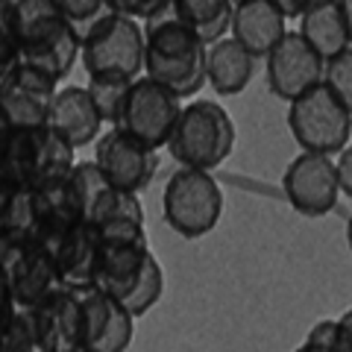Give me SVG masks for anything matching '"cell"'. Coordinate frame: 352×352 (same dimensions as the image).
Here are the masks:
<instances>
[{
  "label": "cell",
  "instance_id": "603a6c76",
  "mask_svg": "<svg viewBox=\"0 0 352 352\" xmlns=\"http://www.w3.org/2000/svg\"><path fill=\"white\" fill-rule=\"evenodd\" d=\"M109 182L103 170L97 168L94 162H76L71 173H68V188H71V197H74V203H76V212H80V217L85 220L88 212H91V206L97 203V197H100L106 188H109Z\"/></svg>",
  "mask_w": 352,
  "mask_h": 352
},
{
  "label": "cell",
  "instance_id": "d6a6232c",
  "mask_svg": "<svg viewBox=\"0 0 352 352\" xmlns=\"http://www.w3.org/2000/svg\"><path fill=\"white\" fill-rule=\"evenodd\" d=\"M332 352H352V314H349V311H344L340 317H335Z\"/></svg>",
  "mask_w": 352,
  "mask_h": 352
},
{
  "label": "cell",
  "instance_id": "8992f818",
  "mask_svg": "<svg viewBox=\"0 0 352 352\" xmlns=\"http://www.w3.org/2000/svg\"><path fill=\"white\" fill-rule=\"evenodd\" d=\"M288 129L302 153L335 156L349 147L352 138V106L335 97L323 82L288 103Z\"/></svg>",
  "mask_w": 352,
  "mask_h": 352
},
{
  "label": "cell",
  "instance_id": "d590c367",
  "mask_svg": "<svg viewBox=\"0 0 352 352\" xmlns=\"http://www.w3.org/2000/svg\"><path fill=\"white\" fill-rule=\"evenodd\" d=\"M12 197H15V185H9L6 179H0V235H3L9 208H12Z\"/></svg>",
  "mask_w": 352,
  "mask_h": 352
},
{
  "label": "cell",
  "instance_id": "e575fe53",
  "mask_svg": "<svg viewBox=\"0 0 352 352\" xmlns=\"http://www.w3.org/2000/svg\"><path fill=\"white\" fill-rule=\"evenodd\" d=\"M270 3L276 6L285 18H300V15L305 12V9L314 3V0H270Z\"/></svg>",
  "mask_w": 352,
  "mask_h": 352
},
{
  "label": "cell",
  "instance_id": "8fae6325",
  "mask_svg": "<svg viewBox=\"0 0 352 352\" xmlns=\"http://www.w3.org/2000/svg\"><path fill=\"white\" fill-rule=\"evenodd\" d=\"M282 191L305 217H323L338 208L340 188L335 176V156L326 153H300L282 173Z\"/></svg>",
  "mask_w": 352,
  "mask_h": 352
},
{
  "label": "cell",
  "instance_id": "5bb4252c",
  "mask_svg": "<svg viewBox=\"0 0 352 352\" xmlns=\"http://www.w3.org/2000/svg\"><path fill=\"white\" fill-rule=\"evenodd\" d=\"M30 311L32 332H36L38 352H76L85 346L82 340V308L74 288L56 285L44 300Z\"/></svg>",
  "mask_w": 352,
  "mask_h": 352
},
{
  "label": "cell",
  "instance_id": "e0dca14e",
  "mask_svg": "<svg viewBox=\"0 0 352 352\" xmlns=\"http://www.w3.org/2000/svg\"><path fill=\"white\" fill-rule=\"evenodd\" d=\"M288 32L285 18L270 0H235L229 18V38H235L252 59H264L267 50Z\"/></svg>",
  "mask_w": 352,
  "mask_h": 352
},
{
  "label": "cell",
  "instance_id": "ba28073f",
  "mask_svg": "<svg viewBox=\"0 0 352 352\" xmlns=\"http://www.w3.org/2000/svg\"><path fill=\"white\" fill-rule=\"evenodd\" d=\"M179 109H182L179 97L141 74L138 80H132L126 85L115 129H124L126 135L144 141L147 147L162 150L170 138V129L176 124V118H179Z\"/></svg>",
  "mask_w": 352,
  "mask_h": 352
},
{
  "label": "cell",
  "instance_id": "d6986e66",
  "mask_svg": "<svg viewBox=\"0 0 352 352\" xmlns=\"http://www.w3.org/2000/svg\"><path fill=\"white\" fill-rule=\"evenodd\" d=\"M47 126L53 132H59L74 150L94 144L100 138V132L106 129L91 103V97L85 91V85H59L56 97H53V106H50Z\"/></svg>",
  "mask_w": 352,
  "mask_h": 352
},
{
  "label": "cell",
  "instance_id": "5b68a950",
  "mask_svg": "<svg viewBox=\"0 0 352 352\" xmlns=\"http://www.w3.org/2000/svg\"><path fill=\"white\" fill-rule=\"evenodd\" d=\"M162 214L176 235L203 238L223 217V188L212 170L176 168L162 191Z\"/></svg>",
  "mask_w": 352,
  "mask_h": 352
},
{
  "label": "cell",
  "instance_id": "9a60e30c",
  "mask_svg": "<svg viewBox=\"0 0 352 352\" xmlns=\"http://www.w3.org/2000/svg\"><path fill=\"white\" fill-rule=\"evenodd\" d=\"M80 296L82 308V349L91 352H126L132 338H135V317H132L120 300L97 291L94 285L88 288H74Z\"/></svg>",
  "mask_w": 352,
  "mask_h": 352
},
{
  "label": "cell",
  "instance_id": "9c48e42d",
  "mask_svg": "<svg viewBox=\"0 0 352 352\" xmlns=\"http://www.w3.org/2000/svg\"><path fill=\"white\" fill-rule=\"evenodd\" d=\"M59 82L27 62L12 65L0 76V120L12 129L47 126Z\"/></svg>",
  "mask_w": 352,
  "mask_h": 352
},
{
  "label": "cell",
  "instance_id": "1f68e13d",
  "mask_svg": "<svg viewBox=\"0 0 352 352\" xmlns=\"http://www.w3.org/2000/svg\"><path fill=\"white\" fill-rule=\"evenodd\" d=\"M335 176H338V188L344 197L352 194V150L344 147L338 153V159H335Z\"/></svg>",
  "mask_w": 352,
  "mask_h": 352
},
{
  "label": "cell",
  "instance_id": "ffe728a7",
  "mask_svg": "<svg viewBox=\"0 0 352 352\" xmlns=\"http://www.w3.org/2000/svg\"><path fill=\"white\" fill-rule=\"evenodd\" d=\"M252 74H256V59L235 38L223 36L206 47V85H212L214 94H241L252 82Z\"/></svg>",
  "mask_w": 352,
  "mask_h": 352
},
{
  "label": "cell",
  "instance_id": "7402d4cb",
  "mask_svg": "<svg viewBox=\"0 0 352 352\" xmlns=\"http://www.w3.org/2000/svg\"><path fill=\"white\" fill-rule=\"evenodd\" d=\"M76 164V150L65 141L59 132L50 126L38 129V147H36V185L62 182ZM32 185V188H36Z\"/></svg>",
  "mask_w": 352,
  "mask_h": 352
},
{
  "label": "cell",
  "instance_id": "74e56055",
  "mask_svg": "<svg viewBox=\"0 0 352 352\" xmlns=\"http://www.w3.org/2000/svg\"><path fill=\"white\" fill-rule=\"evenodd\" d=\"M294 352H302V346H300V349H294Z\"/></svg>",
  "mask_w": 352,
  "mask_h": 352
},
{
  "label": "cell",
  "instance_id": "ab89813d",
  "mask_svg": "<svg viewBox=\"0 0 352 352\" xmlns=\"http://www.w3.org/2000/svg\"><path fill=\"white\" fill-rule=\"evenodd\" d=\"M232 3H235V0H232Z\"/></svg>",
  "mask_w": 352,
  "mask_h": 352
},
{
  "label": "cell",
  "instance_id": "7a4b0ae2",
  "mask_svg": "<svg viewBox=\"0 0 352 352\" xmlns=\"http://www.w3.org/2000/svg\"><path fill=\"white\" fill-rule=\"evenodd\" d=\"M21 62L32 65L50 80H68L80 62V36L68 27L56 0H9Z\"/></svg>",
  "mask_w": 352,
  "mask_h": 352
},
{
  "label": "cell",
  "instance_id": "83f0119b",
  "mask_svg": "<svg viewBox=\"0 0 352 352\" xmlns=\"http://www.w3.org/2000/svg\"><path fill=\"white\" fill-rule=\"evenodd\" d=\"M320 82L335 97H340L346 106H352V50L340 53V56H332V59H323Z\"/></svg>",
  "mask_w": 352,
  "mask_h": 352
},
{
  "label": "cell",
  "instance_id": "f546056e",
  "mask_svg": "<svg viewBox=\"0 0 352 352\" xmlns=\"http://www.w3.org/2000/svg\"><path fill=\"white\" fill-rule=\"evenodd\" d=\"M170 0H112V9L135 21H150L162 12H168Z\"/></svg>",
  "mask_w": 352,
  "mask_h": 352
},
{
  "label": "cell",
  "instance_id": "4316f807",
  "mask_svg": "<svg viewBox=\"0 0 352 352\" xmlns=\"http://www.w3.org/2000/svg\"><path fill=\"white\" fill-rule=\"evenodd\" d=\"M0 352H38L27 308H15V314L0 326Z\"/></svg>",
  "mask_w": 352,
  "mask_h": 352
},
{
  "label": "cell",
  "instance_id": "4fadbf2b",
  "mask_svg": "<svg viewBox=\"0 0 352 352\" xmlns=\"http://www.w3.org/2000/svg\"><path fill=\"white\" fill-rule=\"evenodd\" d=\"M320 74H323V59L308 47V41L296 30L285 32L264 56L267 88L285 103H291L294 97L314 88L320 82Z\"/></svg>",
  "mask_w": 352,
  "mask_h": 352
},
{
  "label": "cell",
  "instance_id": "52a82bcc",
  "mask_svg": "<svg viewBox=\"0 0 352 352\" xmlns=\"http://www.w3.org/2000/svg\"><path fill=\"white\" fill-rule=\"evenodd\" d=\"M97 232H100V256L91 285L115 300H124L138 285L147 258L153 256L144 220H115L97 226Z\"/></svg>",
  "mask_w": 352,
  "mask_h": 352
},
{
  "label": "cell",
  "instance_id": "30bf717a",
  "mask_svg": "<svg viewBox=\"0 0 352 352\" xmlns=\"http://www.w3.org/2000/svg\"><path fill=\"white\" fill-rule=\"evenodd\" d=\"M103 176L120 191L141 194L153 182L159 170V150L147 147L144 141L126 135L124 129L106 126L94 141V159Z\"/></svg>",
  "mask_w": 352,
  "mask_h": 352
},
{
  "label": "cell",
  "instance_id": "484cf974",
  "mask_svg": "<svg viewBox=\"0 0 352 352\" xmlns=\"http://www.w3.org/2000/svg\"><path fill=\"white\" fill-rule=\"evenodd\" d=\"M68 27L76 32V36H85L97 21H103L106 15H112V0H56Z\"/></svg>",
  "mask_w": 352,
  "mask_h": 352
},
{
  "label": "cell",
  "instance_id": "7c38bea8",
  "mask_svg": "<svg viewBox=\"0 0 352 352\" xmlns=\"http://www.w3.org/2000/svg\"><path fill=\"white\" fill-rule=\"evenodd\" d=\"M0 273L18 308H32L59 285L50 250L36 241H0Z\"/></svg>",
  "mask_w": 352,
  "mask_h": 352
},
{
  "label": "cell",
  "instance_id": "44dd1931",
  "mask_svg": "<svg viewBox=\"0 0 352 352\" xmlns=\"http://www.w3.org/2000/svg\"><path fill=\"white\" fill-rule=\"evenodd\" d=\"M170 15L191 27L200 41L214 44L229 36V18H232V0H170Z\"/></svg>",
  "mask_w": 352,
  "mask_h": 352
},
{
  "label": "cell",
  "instance_id": "836d02e7",
  "mask_svg": "<svg viewBox=\"0 0 352 352\" xmlns=\"http://www.w3.org/2000/svg\"><path fill=\"white\" fill-rule=\"evenodd\" d=\"M15 300H12V291H9V285H6V279H3V273H0V326H3L9 317L15 314Z\"/></svg>",
  "mask_w": 352,
  "mask_h": 352
},
{
  "label": "cell",
  "instance_id": "8d00e7d4",
  "mask_svg": "<svg viewBox=\"0 0 352 352\" xmlns=\"http://www.w3.org/2000/svg\"><path fill=\"white\" fill-rule=\"evenodd\" d=\"M76 352H91V349H76Z\"/></svg>",
  "mask_w": 352,
  "mask_h": 352
},
{
  "label": "cell",
  "instance_id": "6da1fadb",
  "mask_svg": "<svg viewBox=\"0 0 352 352\" xmlns=\"http://www.w3.org/2000/svg\"><path fill=\"white\" fill-rule=\"evenodd\" d=\"M144 76L179 100H194L206 85V44L168 12L144 21Z\"/></svg>",
  "mask_w": 352,
  "mask_h": 352
},
{
  "label": "cell",
  "instance_id": "2e32d148",
  "mask_svg": "<svg viewBox=\"0 0 352 352\" xmlns=\"http://www.w3.org/2000/svg\"><path fill=\"white\" fill-rule=\"evenodd\" d=\"M300 36L320 59L352 50V0H314L300 15Z\"/></svg>",
  "mask_w": 352,
  "mask_h": 352
},
{
  "label": "cell",
  "instance_id": "4dcf8cb0",
  "mask_svg": "<svg viewBox=\"0 0 352 352\" xmlns=\"http://www.w3.org/2000/svg\"><path fill=\"white\" fill-rule=\"evenodd\" d=\"M332 338H335V320H317L305 338L302 352H332Z\"/></svg>",
  "mask_w": 352,
  "mask_h": 352
},
{
  "label": "cell",
  "instance_id": "ac0fdd59",
  "mask_svg": "<svg viewBox=\"0 0 352 352\" xmlns=\"http://www.w3.org/2000/svg\"><path fill=\"white\" fill-rule=\"evenodd\" d=\"M50 256L62 288H88L94 282L97 256H100V232L88 220H76L50 250Z\"/></svg>",
  "mask_w": 352,
  "mask_h": 352
},
{
  "label": "cell",
  "instance_id": "277c9868",
  "mask_svg": "<svg viewBox=\"0 0 352 352\" xmlns=\"http://www.w3.org/2000/svg\"><path fill=\"white\" fill-rule=\"evenodd\" d=\"M80 62L85 76L132 82L144 74V32L129 15L112 12L97 21L80 41Z\"/></svg>",
  "mask_w": 352,
  "mask_h": 352
},
{
  "label": "cell",
  "instance_id": "f1b7e54d",
  "mask_svg": "<svg viewBox=\"0 0 352 352\" xmlns=\"http://www.w3.org/2000/svg\"><path fill=\"white\" fill-rule=\"evenodd\" d=\"M18 62H21V50H18V38L12 27V9L0 0V76Z\"/></svg>",
  "mask_w": 352,
  "mask_h": 352
},
{
  "label": "cell",
  "instance_id": "cb8c5ba5",
  "mask_svg": "<svg viewBox=\"0 0 352 352\" xmlns=\"http://www.w3.org/2000/svg\"><path fill=\"white\" fill-rule=\"evenodd\" d=\"M162 294H164V270H162L159 258L150 256L147 267H144V273H141V279H138V285L132 288L129 296L120 300V305H124L132 317H144L150 308L162 300Z\"/></svg>",
  "mask_w": 352,
  "mask_h": 352
},
{
  "label": "cell",
  "instance_id": "d4e9b609",
  "mask_svg": "<svg viewBox=\"0 0 352 352\" xmlns=\"http://www.w3.org/2000/svg\"><path fill=\"white\" fill-rule=\"evenodd\" d=\"M126 85H129V82H124V80H103V76H88L85 91H88V97H91V103H94V109H97V115H100L103 126H115Z\"/></svg>",
  "mask_w": 352,
  "mask_h": 352
},
{
  "label": "cell",
  "instance_id": "3957f363",
  "mask_svg": "<svg viewBox=\"0 0 352 352\" xmlns=\"http://www.w3.org/2000/svg\"><path fill=\"white\" fill-rule=\"evenodd\" d=\"M164 150L179 168L214 170L235 150V120L217 100H194L179 109Z\"/></svg>",
  "mask_w": 352,
  "mask_h": 352
},
{
  "label": "cell",
  "instance_id": "f35d334b",
  "mask_svg": "<svg viewBox=\"0 0 352 352\" xmlns=\"http://www.w3.org/2000/svg\"><path fill=\"white\" fill-rule=\"evenodd\" d=\"M3 3H9V0H3Z\"/></svg>",
  "mask_w": 352,
  "mask_h": 352
}]
</instances>
